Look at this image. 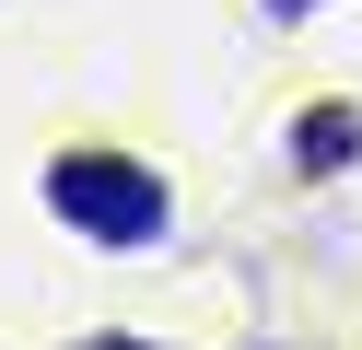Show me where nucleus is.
<instances>
[{"label":"nucleus","instance_id":"f257e3e1","mask_svg":"<svg viewBox=\"0 0 362 350\" xmlns=\"http://www.w3.org/2000/svg\"><path fill=\"white\" fill-rule=\"evenodd\" d=\"M47 210L94 245H164V175H141L129 152H59L47 163Z\"/></svg>","mask_w":362,"mask_h":350},{"label":"nucleus","instance_id":"f03ea898","mask_svg":"<svg viewBox=\"0 0 362 350\" xmlns=\"http://www.w3.org/2000/svg\"><path fill=\"white\" fill-rule=\"evenodd\" d=\"M339 152H362V117H304V163H339Z\"/></svg>","mask_w":362,"mask_h":350},{"label":"nucleus","instance_id":"7ed1b4c3","mask_svg":"<svg viewBox=\"0 0 362 350\" xmlns=\"http://www.w3.org/2000/svg\"><path fill=\"white\" fill-rule=\"evenodd\" d=\"M269 12H315V0H269Z\"/></svg>","mask_w":362,"mask_h":350}]
</instances>
